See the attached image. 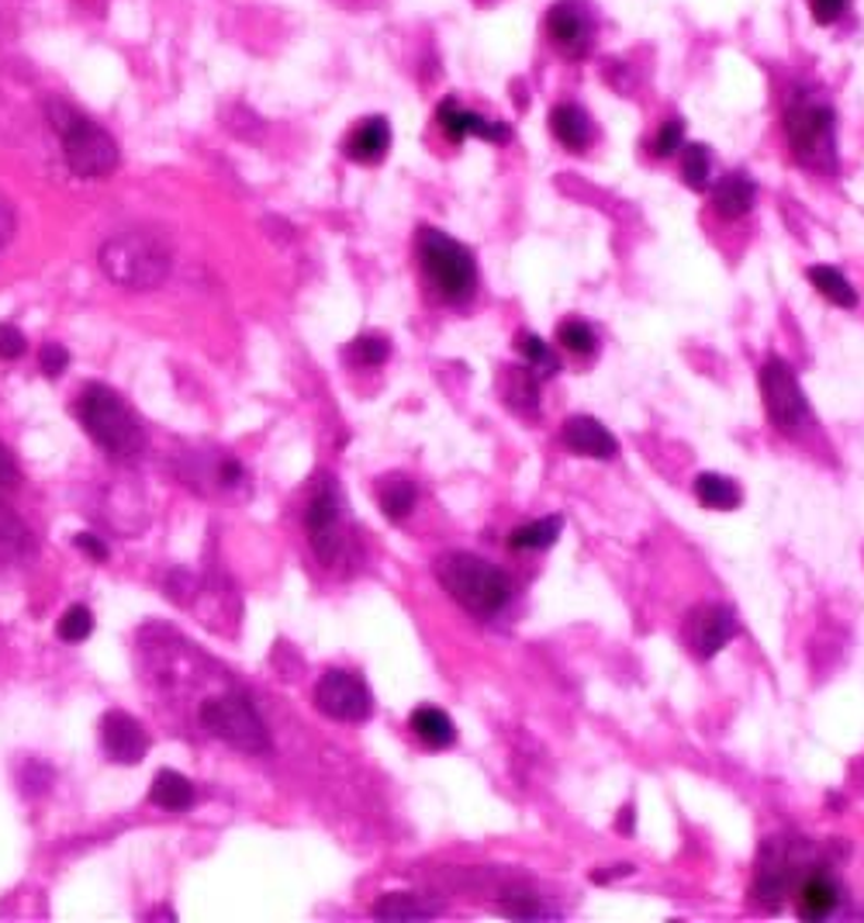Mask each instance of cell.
I'll use <instances>...</instances> for the list:
<instances>
[{
	"mask_svg": "<svg viewBox=\"0 0 864 923\" xmlns=\"http://www.w3.org/2000/svg\"><path fill=\"white\" fill-rule=\"evenodd\" d=\"M100 270L108 280L122 284L129 291H153L170 277L173 253L163 235L146 232V229H129L111 235L100 246Z\"/></svg>",
	"mask_w": 864,
	"mask_h": 923,
	"instance_id": "1",
	"label": "cell"
},
{
	"mask_svg": "<svg viewBox=\"0 0 864 923\" xmlns=\"http://www.w3.org/2000/svg\"><path fill=\"white\" fill-rule=\"evenodd\" d=\"M436 578L467 612L485 616V619L506 612V606L515 595V585L506 571H498L495 564H488V560L464 554V550H453V554L439 557L436 560Z\"/></svg>",
	"mask_w": 864,
	"mask_h": 923,
	"instance_id": "2",
	"label": "cell"
},
{
	"mask_svg": "<svg viewBox=\"0 0 864 923\" xmlns=\"http://www.w3.org/2000/svg\"><path fill=\"white\" fill-rule=\"evenodd\" d=\"M76 415L94 444L114 460H129L146 450V429L125 398L108 385H87L76 398Z\"/></svg>",
	"mask_w": 864,
	"mask_h": 923,
	"instance_id": "3",
	"label": "cell"
},
{
	"mask_svg": "<svg viewBox=\"0 0 864 923\" xmlns=\"http://www.w3.org/2000/svg\"><path fill=\"white\" fill-rule=\"evenodd\" d=\"M418 259H422V274H426L436 297L450 301V305H460V301H467L477 291V264H474L471 250L460 246L447 232L422 229Z\"/></svg>",
	"mask_w": 864,
	"mask_h": 923,
	"instance_id": "4",
	"label": "cell"
},
{
	"mask_svg": "<svg viewBox=\"0 0 864 923\" xmlns=\"http://www.w3.org/2000/svg\"><path fill=\"white\" fill-rule=\"evenodd\" d=\"M52 125L59 129V138H63V153H66V163L76 177H108L118 170V143L111 138V132H105L90 118L70 111L66 105H52Z\"/></svg>",
	"mask_w": 864,
	"mask_h": 923,
	"instance_id": "5",
	"label": "cell"
},
{
	"mask_svg": "<svg viewBox=\"0 0 864 923\" xmlns=\"http://www.w3.org/2000/svg\"><path fill=\"white\" fill-rule=\"evenodd\" d=\"M833 108L816 90L799 94L786 111V132L799 163L813 170H833L837 149H833Z\"/></svg>",
	"mask_w": 864,
	"mask_h": 923,
	"instance_id": "6",
	"label": "cell"
},
{
	"mask_svg": "<svg viewBox=\"0 0 864 923\" xmlns=\"http://www.w3.org/2000/svg\"><path fill=\"white\" fill-rule=\"evenodd\" d=\"M200 724H205L218 740L246 751V754H267L270 751V733L264 719L256 716L250 699L243 695H218L200 706Z\"/></svg>",
	"mask_w": 864,
	"mask_h": 923,
	"instance_id": "7",
	"label": "cell"
},
{
	"mask_svg": "<svg viewBox=\"0 0 864 923\" xmlns=\"http://www.w3.org/2000/svg\"><path fill=\"white\" fill-rule=\"evenodd\" d=\"M760 394H765L768 418L778 426V433L799 436L813 423L810 401L799 388V377L781 356H768L765 367H760Z\"/></svg>",
	"mask_w": 864,
	"mask_h": 923,
	"instance_id": "8",
	"label": "cell"
},
{
	"mask_svg": "<svg viewBox=\"0 0 864 923\" xmlns=\"http://www.w3.org/2000/svg\"><path fill=\"white\" fill-rule=\"evenodd\" d=\"M315 706L339 719V724H364V719L374 713V695L367 689V681L353 675V671H343V668H332L318 678L315 685Z\"/></svg>",
	"mask_w": 864,
	"mask_h": 923,
	"instance_id": "9",
	"label": "cell"
},
{
	"mask_svg": "<svg viewBox=\"0 0 864 923\" xmlns=\"http://www.w3.org/2000/svg\"><path fill=\"white\" fill-rule=\"evenodd\" d=\"M305 526L312 536V547L321 564H332L343 550V501H339L336 485H318L305 509Z\"/></svg>",
	"mask_w": 864,
	"mask_h": 923,
	"instance_id": "10",
	"label": "cell"
},
{
	"mask_svg": "<svg viewBox=\"0 0 864 923\" xmlns=\"http://www.w3.org/2000/svg\"><path fill=\"white\" fill-rule=\"evenodd\" d=\"M737 612L719 602H702L685 619V647L698 660H713L737 636Z\"/></svg>",
	"mask_w": 864,
	"mask_h": 923,
	"instance_id": "11",
	"label": "cell"
},
{
	"mask_svg": "<svg viewBox=\"0 0 864 923\" xmlns=\"http://www.w3.org/2000/svg\"><path fill=\"white\" fill-rule=\"evenodd\" d=\"M100 748L114 765H138L149 754V733L135 716L114 709L100 719Z\"/></svg>",
	"mask_w": 864,
	"mask_h": 923,
	"instance_id": "12",
	"label": "cell"
},
{
	"mask_svg": "<svg viewBox=\"0 0 864 923\" xmlns=\"http://www.w3.org/2000/svg\"><path fill=\"white\" fill-rule=\"evenodd\" d=\"M547 32L553 42L564 49L571 59L585 56L592 49V38H595V25H592V14L577 4V0H560V4L550 8L547 14Z\"/></svg>",
	"mask_w": 864,
	"mask_h": 923,
	"instance_id": "13",
	"label": "cell"
},
{
	"mask_svg": "<svg viewBox=\"0 0 864 923\" xmlns=\"http://www.w3.org/2000/svg\"><path fill=\"white\" fill-rule=\"evenodd\" d=\"M436 122L447 129V135L453 138V143H460V138H467V135L488 138V143H509V138H512V129H509V125H501V122H488V118H480L477 111L460 108V105H457V97L439 100V108H436Z\"/></svg>",
	"mask_w": 864,
	"mask_h": 923,
	"instance_id": "14",
	"label": "cell"
},
{
	"mask_svg": "<svg viewBox=\"0 0 864 923\" xmlns=\"http://www.w3.org/2000/svg\"><path fill=\"white\" fill-rule=\"evenodd\" d=\"M560 436H564V444L581 457H595V460L619 457V439L592 415H571Z\"/></svg>",
	"mask_w": 864,
	"mask_h": 923,
	"instance_id": "15",
	"label": "cell"
},
{
	"mask_svg": "<svg viewBox=\"0 0 864 923\" xmlns=\"http://www.w3.org/2000/svg\"><path fill=\"white\" fill-rule=\"evenodd\" d=\"M391 149V125L388 118H364L343 143V153L353 159V163H380Z\"/></svg>",
	"mask_w": 864,
	"mask_h": 923,
	"instance_id": "16",
	"label": "cell"
},
{
	"mask_svg": "<svg viewBox=\"0 0 864 923\" xmlns=\"http://www.w3.org/2000/svg\"><path fill=\"white\" fill-rule=\"evenodd\" d=\"M840 886L830 875H810L795 892V913L802 920H827L840 910Z\"/></svg>",
	"mask_w": 864,
	"mask_h": 923,
	"instance_id": "17",
	"label": "cell"
},
{
	"mask_svg": "<svg viewBox=\"0 0 864 923\" xmlns=\"http://www.w3.org/2000/svg\"><path fill=\"white\" fill-rule=\"evenodd\" d=\"M757 201V184L747 173H727L713 191V205L722 218H743Z\"/></svg>",
	"mask_w": 864,
	"mask_h": 923,
	"instance_id": "18",
	"label": "cell"
},
{
	"mask_svg": "<svg viewBox=\"0 0 864 923\" xmlns=\"http://www.w3.org/2000/svg\"><path fill=\"white\" fill-rule=\"evenodd\" d=\"M550 129L557 135V143L564 146V149H571V153H581V149L592 146V132L595 129L588 122V114L581 111L577 105H557L550 111Z\"/></svg>",
	"mask_w": 864,
	"mask_h": 923,
	"instance_id": "19",
	"label": "cell"
},
{
	"mask_svg": "<svg viewBox=\"0 0 864 923\" xmlns=\"http://www.w3.org/2000/svg\"><path fill=\"white\" fill-rule=\"evenodd\" d=\"M409 727H412V733L422 740V744L433 748V751L450 748L453 740H457V727H453V719H450L443 709H433V706L415 709V713H412V719H409Z\"/></svg>",
	"mask_w": 864,
	"mask_h": 923,
	"instance_id": "20",
	"label": "cell"
},
{
	"mask_svg": "<svg viewBox=\"0 0 864 923\" xmlns=\"http://www.w3.org/2000/svg\"><path fill=\"white\" fill-rule=\"evenodd\" d=\"M149 799L153 806L159 810H170V813H180V810H191L194 806V786L191 778H184L180 772H159L153 778V789H149Z\"/></svg>",
	"mask_w": 864,
	"mask_h": 923,
	"instance_id": "21",
	"label": "cell"
},
{
	"mask_svg": "<svg viewBox=\"0 0 864 923\" xmlns=\"http://www.w3.org/2000/svg\"><path fill=\"white\" fill-rule=\"evenodd\" d=\"M377 506L388 519H405L415 509V485L405 474H388L377 481Z\"/></svg>",
	"mask_w": 864,
	"mask_h": 923,
	"instance_id": "22",
	"label": "cell"
},
{
	"mask_svg": "<svg viewBox=\"0 0 864 923\" xmlns=\"http://www.w3.org/2000/svg\"><path fill=\"white\" fill-rule=\"evenodd\" d=\"M695 495L706 509H716V512H730L737 509L743 501V491L733 477L727 474H698L695 477Z\"/></svg>",
	"mask_w": 864,
	"mask_h": 923,
	"instance_id": "23",
	"label": "cell"
},
{
	"mask_svg": "<svg viewBox=\"0 0 864 923\" xmlns=\"http://www.w3.org/2000/svg\"><path fill=\"white\" fill-rule=\"evenodd\" d=\"M560 530H564V515H544V519H536V523L512 530L509 547L512 550H547L557 544Z\"/></svg>",
	"mask_w": 864,
	"mask_h": 923,
	"instance_id": "24",
	"label": "cell"
},
{
	"mask_svg": "<svg viewBox=\"0 0 864 923\" xmlns=\"http://www.w3.org/2000/svg\"><path fill=\"white\" fill-rule=\"evenodd\" d=\"M810 280H813V288L830 301V305H837V308H854L857 305V291L851 288V280L843 277L837 267L816 264V267H810Z\"/></svg>",
	"mask_w": 864,
	"mask_h": 923,
	"instance_id": "25",
	"label": "cell"
},
{
	"mask_svg": "<svg viewBox=\"0 0 864 923\" xmlns=\"http://www.w3.org/2000/svg\"><path fill=\"white\" fill-rule=\"evenodd\" d=\"M374 916L377 920H429L436 916V907L422 902V896L415 892H388L377 899Z\"/></svg>",
	"mask_w": 864,
	"mask_h": 923,
	"instance_id": "26",
	"label": "cell"
},
{
	"mask_svg": "<svg viewBox=\"0 0 864 923\" xmlns=\"http://www.w3.org/2000/svg\"><path fill=\"white\" fill-rule=\"evenodd\" d=\"M501 388H506V398L512 401V405L519 412H536V394H539V374L533 367H506V380H501Z\"/></svg>",
	"mask_w": 864,
	"mask_h": 923,
	"instance_id": "27",
	"label": "cell"
},
{
	"mask_svg": "<svg viewBox=\"0 0 864 923\" xmlns=\"http://www.w3.org/2000/svg\"><path fill=\"white\" fill-rule=\"evenodd\" d=\"M515 350L522 353V360H526V367H533V371L539 374V380L553 377V374L560 371V360L553 356V350H550L539 336H533V332H522V336L515 339Z\"/></svg>",
	"mask_w": 864,
	"mask_h": 923,
	"instance_id": "28",
	"label": "cell"
},
{
	"mask_svg": "<svg viewBox=\"0 0 864 923\" xmlns=\"http://www.w3.org/2000/svg\"><path fill=\"white\" fill-rule=\"evenodd\" d=\"M557 343L564 347L568 353H577V356H592L598 350V336L588 323H581V318H568V323H560L557 329Z\"/></svg>",
	"mask_w": 864,
	"mask_h": 923,
	"instance_id": "29",
	"label": "cell"
},
{
	"mask_svg": "<svg viewBox=\"0 0 864 923\" xmlns=\"http://www.w3.org/2000/svg\"><path fill=\"white\" fill-rule=\"evenodd\" d=\"M709 173H713V156L702 143H692L685 149V163H681V177L692 191H706L709 187Z\"/></svg>",
	"mask_w": 864,
	"mask_h": 923,
	"instance_id": "30",
	"label": "cell"
},
{
	"mask_svg": "<svg viewBox=\"0 0 864 923\" xmlns=\"http://www.w3.org/2000/svg\"><path fill=\"white\" fill-rule=\"evenodd\" d=\"M388 356H391V343L385 336H356L346 350V360H353L360 367H380Z\"/></svg>",
	"mask_w": 864,
	"mask_h": 923,
	"instance_id": "31",
	"label": "cell"
},
{
	"mask_svg": "<svg viewBox=\"0 0 864 923\" xmlns=\"http://www.w3.org/2000/svg\"><path fill=\"white\" fill-rule=\"evenodd\" d=\"M90 633H94V612L87 606H70L63 619H59V636L66 644H84Z\"/></svg>",
	"mask_w": 864,
	"mask_h": 923,
	"instance_id": "32",
	"label": "cell"
},
{
	"mask_svg": "<svg viewBox=\"0 0 864 923\" xmlns=\"http://www.w3.org/2000/svg\"><path fill=\"white\" fill-rule=\"evenodd\" d=\"M681 143H685V125L678 122V118H671V122H665L657 129L654 135V156H674L681 149Z\"/></svg>",
	"mask_w": 864,
	"mask_h": 923,
	"instance_id": "33",
	"label": "cell"
},
{
	"mask_svg": "<svg viewBox=\"0 0 864 923\" xmlns=\"http://www.w3.org/2000/svg\"><path fill=\"white\" fill-rule=\"evenodd\" d=\"M38 367H42V374H49V377L66 374V367H70V350H66L63 343H46L42 350H38Z\"/></svg>",
	"mask_w": 864,
	"mask_h": 923,
	"instance_id": "34",
	"label": "cell"
},
{
	"mask_svg": "<svg viewBox=\"0 0 864 923\" xmlns=\"http://www.w3.org/2000/svg\"><path fill=\"white\" fill-rule=\"evenodd\" d=\"M25 347H28V339H25L22 329L11 326V323L0 326V360H17L25 353Z\"/></svg>",
	"mask_w": 864,
	"mask_h": 923,
	"instance_id": "35",
	"label": "cell"
},
{
	"mask_svg": "<svg viewBox=\"0 0 864 923\" xmlns=\"http://www.w3.org/2000/svg\"><path fill=\"white\" fill-rule=\"evenodd\" d=\"M810 4H813V17L819 25H833L843 14V8H848V0H810Z\"/></svg>",
	"mask_w": 864,
	"mask_h": 923,
	"instance_id": "36",
	"label": "cell"
},
{
	"mask_svg": "<svg viewBox=\"0 0 864 923\" xmlns=\"http://www.w3.org/2000/svg\"><path fill=\"white\" fill-rule=\"evenodd\" d=\"M76 550H84L87 557H94V560H108V547L100 544V539L94 536V533H76Z\"/></svg>",
	"mask_w": 864,
	"mask_h": 923,
	"instance_id": "37",
	"label": "cell"
},
{
	"mask_svg": "<svg viewBox=\"0 0 864 923\" xmlns=\"http://www.w3.org/2000/svg\"><path fill=\"white\" fill-rule=\"evenodd\" d=\"M17 477H22V474H17V464H14L11 450H8L4 444H0V485H4V488H14V485H17Z\"/></svg>",
	"mask_w": 864,
	"mask_h": 923,
	"instance_id": "38",
	"label": "cell"
},
{
	"mask_svg": "<svg viewBox=\"0 0 864 923\" xmlns=\"http://www.w3.org/2000/svg\"><path fill=\"white\" fill-rule=\"evenodd\" d=\"M218 477H222V485H239V481H243V467L235 464V460H226L222 464V471H218Z\"/></svg>",
	"mask_w": 864,
	"mask_h": 923,
	"instance_id": "39",
	"label": "cell"
},
{
	"mask_svg": "<svg viewBox=\"0 0 864 923\" xmlns=\"http://www.w3.org/2000/svg\"><path fill=\"white\" fill-rule=\"evenodd\" d=\"M11 229H14V211H11L8 201H0V243L11 235Z\"/></svg>",
	"mask_w": 864,
	"mask_h": 923,
	"instance_id": "40",
	"label": "cell"
},
{
	"mask_svg": "<svg viewBox=\"0 0 864 923\" xmlns=\"http://www.w3.org/2000/svg\"><path fill=\"white\" fill-rule=\"evenodd\" d=\"M630 872H633L630 865H619L616 872H595L592 878H595V882H612V878H619V875H630Z\"/></svg>",
	"mask_w": 864,
	"mask_h": 923,
	"instance_id": "41",
	"label": "cell"
},
{
	"mask_svg": "<svg viewBox=\"0 0 864 923\" xmlns=\"http://www.w3.org/2000/svg\"><path fill=\"white\" fill-rule=\"evenodd\" d=\"M149 920H177V913H173V910H167V907H159V910H153V913H149Z\"/></svg>",
	"mask_w": 864,
	"mask_h": 923,
	"instance_id": "42",
	"label": "cell"
}]
</instances>
